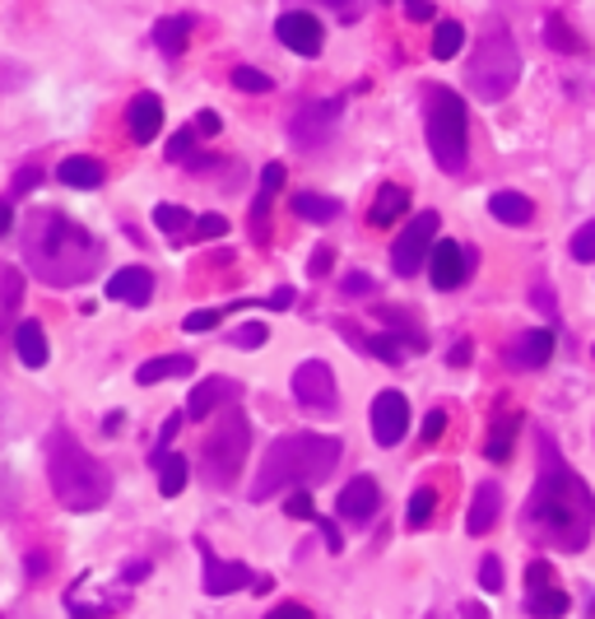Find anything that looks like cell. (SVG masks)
Returning a JSON list of instances; mask_svg holds the SVG:
<instances>
[{"mask_svg":"<svg viewBox=\"0 0 595 619\" xmlns=\"http://www.w3.org/2000/svg\"><path fill=\"white\" fill-rule=\"evenodd\" d=\"M321 531H326V545H330V549H340V545H344V536H340V531H336V522H326Z\"/></svg>","mask_w":595,"mask_h":619,"instance_id":"obj_59","label":"cell"},{"mask_svg":"<svg viewBox=\"0 0 595 619\" xmlns=\"http://www.w3.org/2000/svg\"><path fill=\"white\" fill-rule=\"evenodd\" d=\"M229 401H238L233 377H205V383L191 391V401H186V420H209L219 405H229Z\"/></svg>","mask_w":595,"mask_h":619,"instance_id":"obj_16","label":"cell"},{"mask_svg":"<svg viewBox=\"0 0 595 619\" xmlns=\"http://www.w3.org/2000/svg\"><path fill=\"white\" fill-rule=\"evenodd\" d=\"M47 480H51L57 503H65L70 512H94L108 503V494H112L108 466L84 452L70 428H57V434L47 438Z\"/></svg>","mask_w":595,"mask_h":619,"instance_id":"obj_4","label":"cell"},{"mask_svg":"<svg viewBox=\"0 0 595 619\" xmlns=\"http://www.w3.org/2000/svg\"><path fill=\"white\" fill-rule=\"evenodd\" d=\"M442 428H447V410H433V415L424 420V438L437 442V438H442Z\"/></svg>","mask_w":595,"mask_h":619,"instance_id":"obj_50","label":"cell"},{"mask_svg":"<svg viewBox=\"0 0 595 619\" xmlns=\"http://www.w3.org/2000/svg\"><path fill=\"white\" fill-rule=\"evenodd\" d=\"M126 131H131L135 145H149L154 135L163 131V102L154 98V94L131 98V108H126Z\"/></svg>","mask_w":595,"mask_h":619,"instance_id":"obj_17","label":"cell"},{"mask_svg":"<svg viewBox=\"0 0 595 619\" xmlns=\"http://www.w3.org/2000/svg\"><path fill=\"white\" fill-rule=\"evenodd\" d=\"M196 368V359L191 354H163V359H149V364L135 368V383L139 387H154V383H168V377H186Z\"/></svg>","mask_w":595,"mask_h":619,"instance_id":"obj_22","label":"cell"},{"mask_svg":"<svg viewBox=\"0 0 595 619\" xmlns=\"http://www.w3.org/2000/svg\"><path fill=\"white\" fill-rule=\"evenodd\" d=\"M293 303V289H275L270 294V307H289Z\"/></svg>","mask_w":595,"mask_h":619,"instance_id":"obj_60","label":"cell"},{"mask_svg":"<svg viewBox=\"0 0 595 619\" xmlns=\"http://www.w3.org/2000/svg\"><path fill=\"white\" fill-rule=\"evenodd\" d=\"M531 615L535 619H563L568 615V592L554 587V582H539V587H531Z\"/></svg>","mask_w":595,"mask_h":619,"instance_id":"obj_30","label":"cell"},{"mask_svg":"<svg viewBox=\"0 0 595 619\" xmlns=\"http://www.w3.org/2000/svg\"><path fill=\"white\" fill-rule=\"evenodd\" d=\"M336 508H340V518H349V522H367L373 512L381 508V485L373 475H354L349 485L340 489V498H336Z\"/></svg>","mask_w":595,"mask_h":619,"instance_id":"obj_15","label":"cell"},{"mask_svg":"<svg viewBox=\"0 0 595 619\" xmlns=\"http://www.w3.org/2000/svg\"><path fill=\"white\" fill-rule=\"evenodd\" d=\"M57 182L80 186V192H94V186H102V163L89 159V154H75V159H65L57 168Z\"/></svg>","mask_w":595,"mask_h":619,"instance_id":"obj_24","label":"cell"},{"mask_svg":"<svg viewBox=\"0 0 595 619\" xmlns=\"http://www.w3.org/2000/svg\"><path fill=\"white\" fill-rule=\"evenodd\" d=\"M229 233V219L223 215H201L196 223H191V238H205V243H215V238Z\"/></svg>","mask_w":595,"mask_h":619,"instance_id":"obj_41","label":"cell"},{"mask_svg":"<svg viewBox=\"0 0 595 619\" xmlns=\"http://www.w3.org/2000/svg\"><path fill=\"white\" fill-rule=\"evenodd\" d=\"M330 266H336V252H330V247H317V252H312V280H321V275H330Z\"/></svg>","mask_w":595,"mask_h":619,"instance_id":"obj_47","label":"cell"},{"mask_svg":"<svg viewBox=\"0 0 595 619\" xmlns=\"http://www.w3.org/2000/svg\"><path fill=\"white\" fill-rule=\"evenodd\" d=\"M367 289H373V284H367V275H349V280H344V294H367Z\"/></svg>","mask_w":595,"mask_h":619,"instance_id":"obj_57","label":"cell"},{"mask_svg":"<svg viewBox=\"0 0 595 619\" xmlns=\"http://www.w3.org/2000/svg\"><path fill=\"white\" fill-rule=\"evenodd\" d=\"M275 38L284 43L289 51H298V57H321L326 47V28L312 10H289L275 20Z\"/></svg>","mask_w":595,"mask_h":619,"instance_id":"obj_11","label":"cell"},{"mask_svg":"<svg viewBox=\"0 0 595 619\" xmlns=\"http://www.w3.org/2000/svg\"><path fill=\"white\" fill-rule=\"evenodd\" d=\"M38 178H42L38 168H24V173L14 178V196H20V192H33V186H38Z\"/></svg>","mask_w":595,"mask_h":619,"instance_id":"obj_52","label":"cell"},{"mask_svg":"<svg viewBox=\"0 0 595 619\" xmlns=\"http://www.w3.org/2000/svg\"><path fill=\"white\" fill-rule=\"evenodd\" d=\"M367 424H373V438L381 447H396L410 434V401L400 397V391H377L373 410H367Z\"/></svg>","mask_w":595,"mask_h":619,"instance_id":"obj_12","label":"cell"},{"mask_svg":"<svg viewBox=\"0 0 595 619\" xmlns=\"http://www.w3.org/2000/svg\"><path fill=\"white\" fill-rule=\"evenodd\" d=\"M424 117H428V149L442 173H465V159H470V112L461 94L451 89H428L424 98Z\"/></svg>","mask_w":595,"mask_h":619,"instance_id":"obj_6","label":"cell"},{"mask_svg":"<svg viewBox=\"0 0 595 619\" xmlns=\"http://www.w3.org/2000/svg\"><path fill=\"white\" fill-rule=\"evenodd\" d=\"M359 350H363V354H377L381 364H400V359H405V345H400V336H363Z\"/></svg>","mask_w":595,"mask_h":619,"instance_id":"obj_35","label":"cell"},{"mask_svg":"<svg viewBox=\"0 0 595 619\" xmlns=\"http://www.w3.org/2000/svg\"><path fill=\"white\" fill-rule=\"evenodd\" d=\"M336 117H340V102H330V98L298 102V112L289 122V141L298 149H321L330 135H336Z\"/></svg>","mask_w":595,"mask_h":619,"instance_id":"obj_8","label":"cell"},{"mask_svg":"<svg viewBox=\"0 0 595 619\" xmlns=\"http://www.w3.org/2000/svg\"><path fill=\"white\" fill-rule=\"evenodd\" d=\"M526 582H531V587L549 582V563H545V559H535V563H531V573H526Z\"/></svg>","mask_w":595,"mask_h":619,"instance_id":"obj_55","label":"cell"},{"mask_svg":"<svg viewBox=\"0 0 595 619\" xmlns=\"http://www.w3.org/2000/svg\"><path fill=\"white\" fill-rule=\"evenodd\" d=\"M554 354V331H521L517 350H512V364L517 368H545Z\"/></svg>","mask_w":595,"mask_h":619,"instance_id":"obj_23","label":"cell"},{"mask_svg":"<svg viewBox=\"0 0 595 619\" xmlns=\"http://www.w3.org/2000/svg\"><path fill=\"white\" fill-rule=\"evenodd\" d=\"M247 447H252V424L242 410H229V415L215 424V434L205 438V480L209 485L229 489L242 471V461H247Z\"/></svg>","mask_w":595,"mask_h":619,"instance_id":"obj_7","label":"cell"},{"mask_svg":"<svg viewBox=\"0 0 595 619\" xmlns=\"http://www.w3.org/2000/svg\"><path fill=\"white\" fill-rule=\"evenodd\" d=\"M233 89H242V94H270L275 84H270V75H266V71H252V65H238V71H233Z\"/></svg>","mask_w":595,"mask_h":619,"instance_id":"obj_38","label":"cell"},{"mask_svg":"<svg viewBox=\"0 0 595 619\" xmlns=\"http://www.w3.org/2000/svg\"><path fill=\"white\" fill-rule=\"evenodd\" d=\"M14 354L24 368H42L47 364V331L38 321H20L14 326Z\"/></svg>","mask_w":595,"mask_h":619,"instance_id":"obj_21","label":"cell"},{"mask_svg":"<svg viewBox=\"0 0 595 619\" xmlns=\"http://www.w3.org/2000/svg\"><path fill=\"white\" fill-rule=\"evenodd\" d=\"M149 573V563H126V582H135V578H145Z\"/></svg>","mask_w":595,"mask_h":619,"instance_id":"obj_61","label":"cell"},{"mask_svg":"<svg viewBox=\"0 0 595 619\" xmlns=\"http://www.w3.org/2000/svg\"><path fill=\"white\" fill-rule=\"evenodd\" d=\"M154 223L172 238V243H182V238H191V210H182V205H154Z\"/></svg>","mask_w":595,"mask_h":619,"instance_id":"obj_32","label":"cell"},{"mask_svg":"<svg viewBox=\"0 0 595 619\" xmlns=\"http://www.w3.org/2000/svg\"><path fill=\"white\" fill-rule=\"evenodd\" d=\"M191 131H196V135H219L223 131V117L219 112H196V122H191Z\"/></svg>","mask_w":595,"mask_h":619,"instance_id":"obj_46","label":"cell"},{"mask_svg":"<svg viewBox=\"0 0 595 619\" xmlns=\"http://www.w3.org/2000/svg\"><path fill=\"white\" fill-rule=\"evenodd\" d=\"M24 262L51 289L84 284L102 262V243L61 210H33L24 219Z\"/></svg>","mask_w":595,"mask_h":619,"instance_id":"obj_2","label":"cell"},{"mask_svg":"<svg viewBox=\"0 0 595 619\" xmlns=\"http://www.w3.org/2000/svg\"><path fill=\"white\" fill-rule=\"evenodd\" d=\"M70 619H94V615L84 610V606H70Z\"/></svg>","mask_w":595,"mask_h":619,"instance_id":"obj_62","label":"cell"},{"mask_svg":"<svg viewBox=\"0 0 595 619\" xmlns=\"http://www.w3.org/2000/svg\"><path fill=\"white\" fill-rule=\"evenodd\" d=\"M293 215L307 219V223H330L340 215V201L336 196H317V192H298L293 196Z\"/></svg>","mask_w":595,"mask_h":619,"instance_id":"obj_28","label":"cell"},{"mask_svg":"<svg viewBox=\"0 0 595 619\" xmlns=\"http://www.w3.org/2000/svg\"><path fill=\"white\" fill-rule=\"evenodd\" d=\"M428 280H433V289H461L465 284V275H470V252L461 247V243H451V238H442V243H437L433 238V247H428Z\"/></svg>","mask_w":595,"mask_h":619,"instance_id":"obj_13","label":"cell"},{"mask_svg":"<svg viewBox=\"0 0 595 619\" xmlns=\"http://www.w3.org/2000/svg\"><path fill=\"white\" fill-rule=\"evenodd\" d=\"M545 38H549V47H554V51H568V57H576V51H586V43L576 38V33H572L563 20H558V14H554V20H545Z\"/></svg>","mask_w":595,"mask_h":619,"instance_id":"obj_36","label":"cell"},{"mask_svg":"<svg viewBox=\"0 0 595 619\" xmlns=\"http://www.w3.org/2000/svg\"><path fill=\"white\" fill-rule=\"evenodd\" d=\"M154 466H159V494L163 498H178L182 489H186V457H178V452H154Z\"/></svg>","mask_w":595,"mask_h":619,"instance_id":"obj_26","label":"cell"},{"mask_svg":"<svg viewBox=\"0 0 595 619\" xmlns=\"http://www.w3.org/2000/svg\"><path fill=\"white\" fill-rule=\"evenodd\" d=\"M284 512L289 518H317V503H312V494H303V485H298V494L284 498Z\"/></svg>","mask_w":595,"mask_h":619,"instance_id":"obj_44","label":"cell"},{"mask_svg":"<svg viewBox=\"0 0 595 619\" xmlns=\"http://www.w3.org/2000/svg\"><path fill=\"white\" fill-rule=\"evenodd\" d=\"M461 619H488V610L475 606V600H461Z\"/></svg>","mask_w":595,"mask_h":619,"instance_id":"obj_58","label":"cell"},{"mask_svg":"<svg viewBox=\"0 0 595 619\" xmlns=\"http://www.w3.org/2000/svg\"><path fill=\"white\" fill-rule=\"evenodd\" d=\"M479 587L484 592H502V563H498V555H488L479 563Z\"/></svg>","mask_w":595,"mask_h":619,"instance_id":"obj_45","label":"cell"},{"mask_svg":"<svg viewBox=\"0 0 595 619\" xmlns=\"http://www.w3.org/2000/svg\"><path fill=\"white\" fill-rule=\"evenodd\" d=\"M539 475H535V489L526 498V536L545 549H563V555H576L586 549L591 541V526H595V494L586 489V480L576 475L563 457L554 452L549 434H539Z\"/></svg>","mask_w":595,"mask_h":619,"instance_id":"obj_1","label":"cell"},{"mask_svg":"<svg viewBox=\"0 0 595 619\" xmlns=\"http://www.w3.org/2000/svg\"><path fill=\"white\" fill-rule=\"evenodd\" d=\"M182 420H186V415H168V420H163V428H159V442H163V452H168V442H172V438H178V428H182Z\"/></svg>","mask_w":595,"mask_h":619,"instance_id":"obj_51","label":"cell"},{"mask_svg":"<svg viewBox=\"0 0 595 619\" xmlns=\"http://www.w3.org/2000/svg\"><path fill=\"white\" fill-rule=\"evenodd\" d=\"M433 503H437V494L424 485V489H414L410 494V508H405V518H410V526H424L428 518H433Z\"/></svg>","mask_w":595,"mask_h":619,"instance_id":"obj_39","label":"cell"},{"mask_svg":"<svg viewBox=\"0 0 595 619\" xmlns=\"http://www.w3.org/2000/svg\"><path fill=\"white\" fill-rule=\"evenodd\" d=\"M168 159L172 163H191V159H196V131H178V135H172V141H168Z\"/></svg>","mask_w":595,"mask_h":619,"instance_id":"obj_40","label":"cell"},{"mask_svg":"<svg viewBox=\"0 0 595 619\" xmlns=\"http://www.w3.org/2000/svg\"><path fill=\"white\" fill-rule=\"evenodd\" d=\"M270 340V326L266 321H247V326H238V331L229 336V345H238V350H260Z\"/></svg>","mask_w":595,"mask_h":619,"instance_id":"obj_37","label":"cell"},{"mask_svg":"<svg viewBox=\"0 0 595 619\" xmlns=\"http://www.w3.org/2000/svg\"><path fill=\"white\" fill-rule=\"evenodd\" d=\"M405 210H410V192H405V186H396V182H387V186H381V192L373 196L367 223H373V229H391V223L405 215Z\"/></svg>","mask_w":595,"mask_h":619,"instance_id":"obj_20","label":"cell"},{"mask_svg":"<svg viewBox=\"0 0 595 619\" xmlns=\"http://www.w3.org/2000/svg\"><path fill=\"white\" fill-rule=\"evenodd\" d=\"M108 299L117 303H131V307H145L154 299V275L145 266H126L108 280Z\"/></svg>","mask_w":595,"mask_h":619,"instance_id":"obj_18","label":"cell"},{"mask_svg":"<svg viewBox=\"0 0 595 619\" xmlns=\"http://www.w3.org/2000/svg\"><path fill=\"white\" fill-rule=\"evenodd\" d=\"M400 10H405V20H414V24L433 20V0H400Z\"/></svg>","mask_w":595,"mask_h":619,"instance_id":"obj_48","label":"cell"},{"mask_svg":"<svg viewBox=\"0 0 595 619\" xmlns=\"http://www.w3.org/2000/svg\"><path fill=\"white\" fill-rule=\"evenodd\" d=\"M572 256H576V262H595V219L572 233Z\"/></svg>","mask_w":595,"mask_h":619,"instance_id":"obj_42","label":"cell"},{"mask_svg":"<svg viewBox=\"0 0 595 619\" xmlns=\"http://www.w3.org/2000/svg\"><path fill=\"white\" fill-rule=\"evenodd\" d=\"M433 233H437V215L433 210H418L414 219H410V229L396 238V247H391V270L396 275H410L414 270H424V256H428V247H433Z\"/></svg>","mask_w":595,"mask_h":619,"instance_id":"obj_9","label":"cell"},{"mask_svg":"<svg viewBox=\"0 0 595 619\" xmlns=\"http://www.w3.org/2000/svg\"><path fill=\"white\" fill-rule=\"evenodd\" d=\"M201 555H205V592L209 596H233L242 587H256V578L247 563H238V559H215V549H209L201 541Z\"/></svg>","mask_w":595,"mask_h":619,"instance_id":"obj_14","label":"cell"},{"mask_svg":"<svg viewBox=\"0 0 595 619\" xmlns=\"http://www.w3.org/2000/svg\"><path fill=\"white\" fill-rule=\"evenodd\" d=\"M20 299H24V270L5 266V270H0V317H10Z\"/></svg>","mask_w":595,"mask_h":619,"instance_id":"obj_34","label":"cell"},{"mask_svg":"<svg viewBox=\"0 0 595 619\" xmlns=\"http://www.w3.org/2000/svg\"><path fill=\"white\" fill-rule=\"evenodd\" d=\"M465 84L479 102H502L521 84V51L502 24H488V38L465 65Z\"/></svg>","mask_w":595,"mask_h":619,"instance_id":"obj_5","label":"cell"},{"mask_svg":"<svg viewBox=\"0 0 595 619\" xmlns=\"http://www.w3.org/2000/svg\"><path fill=\"white\" fill-rule=\"evenodd\" d=\"M517 428H521V415H512V410H507V415H498V420H494V434L484 438V457H488V461H507V457H512Z\"/></svg>","mask_w":595,"mask_h":619,"instance_id":"obj_27","label":"cell"},{"mask_svg":"<svg viewBox=\"0 0 595 619\" xmlns=\"http://www.w3.org/2000/svg\"><path fill=\"white\" fill-rule=\"evenodd\" d=\"M279 186H284V163H266V173H260V196L252 205V223H256V229H266V210H270V201H275Z\"/></svg>","mask_w":595,"mask_h":619,"instance_id":"obj_31","label":"cell"},{"mask_svg":"<svg viewBox=\"0 0 595 619\" xmlns=\"http://www.w3.org/2000/svg\"><path fill=\"white\" fill-rule=\"evenodd\" d=\"M340 438L326 434H284L270 442V452L260 457V471L252 480V503H266L279 489H298V485H321V480L340 466Z\"/></svg>","mask_w":595,"mask_h":619,"instance_id":"obj_3","label":"cell"},{"mask_svg":"<svg viewBox=\"0 0 595 619\" xmlns=\"http://www.w3.org/2000/svg\"><path fill=\"white\" fill-rule=\"evenodd\" d=\"M488 210H494L498 223H526L535 215V205L521 192H494V196H488Z\"/></svg>","mask_w":595,"mask_h":619,"instance_id":"obj_29","label":"cell"},{"mask_svg":"<svg viewBox=\"0 0 595 619\" xmlns=\"http://www.w3.org/2000/svg\"><path fill=\"white\" fill-rule=\"evenodd\" d=\"M10 233H14V205L0 201V238H10Z\"/></svg>","mask_w":595,"mask_h":619,"instance_id":"obj_54","label":"cell"},{"mask_svg":"<svg viewBox=\"0 0 595 619\" xmlns=\"http://www.w3.org/2000/svg\"><path fill=\"white\" fill-rule=\"evenodd\" d=\"M498 512H502V489H498V485H479V489H475V503H470V512H465V531H470V536H484V531H494Z\"/></svg>","mask_w":595,"mask_h":619,"instance_id":"obj_19","label":"cell"},{"mask_svg":"<svg viewBox=\"0 0 595 619\" xmlns=\"http://www.w3.org/2000/svg\"><path fill=\"white\" fill-rule=\"evenodd\" d=\"M266 619H312V610H307V606H298V600H284V606H275Z\"/></svg>","mask_w":595,"mask_h":619,"instance_id":"obj_49","label":"cell"},{"mask_svg":"<svg viewBox=\"0 0 595 619\" xmlns=\"http://www.w3.org/2000/svg\"><path fill=\"white\" fill-rule=\"evenodd\" d=\"M186 38H191V20H186V14H168V20L154 24V47H159L163 57H182Z\"/></svg>","mask_w":595,"mask_h":619,"instance_id":"obj_25","label":"cell"},{"mask_svg":"<svg viewBox=\"0 0 595 619\" xmlns=\"http://www.w3.org/2000/svg\"><path fill=\"white\" fill-rule=\"evenodd\" d=\"M326 5H336V10L344 14V20L354 24V20H359V10H363V0H326Z\"/></svg>","mask_w":595,"mask_h":619,"instance_id":"obj_53","label":"cell"},{"mask_svg":"<svg viewBox=\"0 0 595 619\" xmlns=\"http://www.w3.org/2000/svg\"><path fill=\"white\" fill-rule=\"evenodd\" d=\"M461 47H465V28H461L457 20L437 24V33H433V57H437V61H451Z\"/></svg>","mask_w":595,"mask_h":619,"instance_id":"obj_33","label":"cell"},{"mask_svg":"<svg viewBox=\"0 0 595 619\" xmlns=\"http://www.w3.org/2000/svg\"><path fill=\"white\" fill-rule=\"evenodd\" d=\"M535 303H539V313H558V303H554V294L545 284H535Z\"/></svg>","mask_w":595,"mask_h":619,"instance_id":"obj_56","label":"cell"},{"mask_svg":"<svg viewBox=\"0 0 595 619\" xmlns=\"http://www.w3.org/2000/svg\"><path fill=\"white\" fill-rule=\"evenodd\" d=\"M219 317H223V307H205V313H191L182 326H186V331L191 336H201V331H215V326H219Z\"/></svg>","mask_w":595,"mask_h":619,"instance_id":"obj_43","label":"cell"},{"mask_svg":"<svg viewBox=\"0 0 595 619\" xmlns=\"http://www.w3.org/2000/svg\"><path fill=\"white\" fill-rule=\"evenodd\" d=\"M293 401L317 410V415H326V410L340 405V391H336V373H330L321 359H307V364H298L293 373Z\"/></svg>","mask_w":595,"mask_h":619,"instance_id":"obj_10","label":"cell"}]
</instances>
